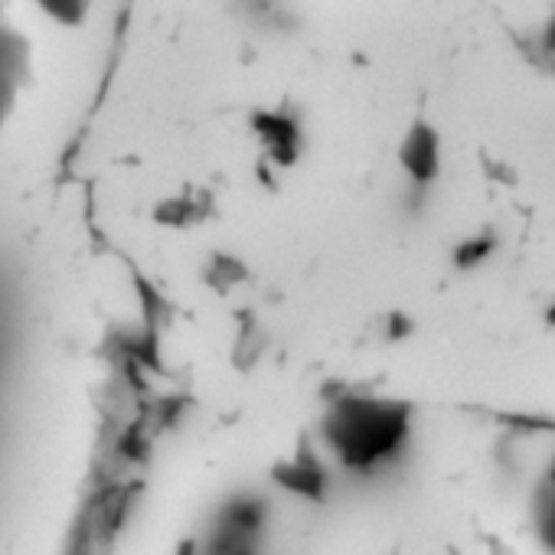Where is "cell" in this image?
Segmentation results:
<instances>
[{
	"instance_id": "6da1fadb",
	"label": "cell",
	"mask_w": 555,
	"mask_h": 555,
	"mask_svg": "<svg viewBox=\"0 0 555 555\" xmlns=\"http://www.w3.org/2000/svg\"><path fill=\"white\" fill-rule=\"evenodd\" d=\"M108 314L69 173L0 177V555H73L105 428Z\"/></svg>"
}]
</instances>
